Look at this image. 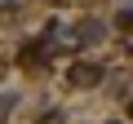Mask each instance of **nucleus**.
Listing matches in <instances>:
<instances>
[{"label":"nucleus","instance_id":"f257e3e1","mask_svg":"<svg viewBox=\"0 0 133 124\" xmlns=\"http://www.w3.org/2000/svg\"><path fill=\"white\" fill-rule=\"evenodd\" d=\"M98 80H102V67H93V62H80V67H71V84L89 89V84H98Z\"/></svg>","mask_w":133,"mask_h":124},{"label":"nucleus","instance_id":"f03ea898","mask_svg":"<svg viewBox=\"0 0 133 124\" xmlns=\"http://www.w3.org/2000/svg\"><path fill=\"white\" fill-rule=\"evenodd\" d=\"M80 40H102V22H80Z\"/></svg>","mask_w":133,"mask_h":124}]
</instances>
